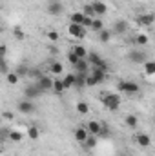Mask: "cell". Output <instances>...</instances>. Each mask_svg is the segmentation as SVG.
Listing matches in <instances>:
<instances>
[{
    "instance_id": "6da1fadb",
    "label": "cell",
    "mask_w": 155,
    "mask_h": 156,
    "mask_svg": "<svg viewBox=\"0 0 155 156\" xmlns=\"http://www.w3.org/2000/svg\"><path fill=\"white\" fill-rule=\"evenodd\" d=\"M100 102L108 111H117L120 105V96L115 93H104V94H100Z\"/></svg>"
},
{
    "instance_id": "7a4b0ae2",
    "label": "cell",
    "mask_w": 155,
    "mask_h": 156,
    "mask_svg": "<svg viewBox=\"0 0 155 156\" xmlns=\"http://www.w3.org/2000/svg\"><path fill=\"white\" fill-rule=\"evenodd\" d=\"M117 91L124 93V94H137V93H141V85L137 82H131V80H119Z\"/></svg>"
},
{
    "instance_id": "3957f363",
    "label": "cell",
    "mask_w": 155,
    "mask_h": 156,
    "mask_svg": "<svg viewBox=\"0 0 155 156\" xmlns=\"http://www.w3.org/2000/svg\"><path fill=\"white\" fill-rule=\"evenodd\" d=\"M106 75H108V71H102V69L91 67V73L88 75L86 85H88V87H95V85H99L100 82H104V80H106Z\"/></svg>"
},
{
    "instance_id": "277c9868",
    "label": "cell",
    "mask_w": 155,
    "mask_h": 156,
    "mask_svg": "<svg viewBox=\"0 0 155 156\" xmlns=\"http://www.w3.org/2000/svg\"><path fill=\"white\" fill-rule=\"evenodd\" d=\"M42 93H46L42 87L39 85V82H35V83H29L26 89H24V96L28 98V100H35V98H39Z\"/></svg>"
},
{
    "instance_id": "5b68a950",
    "label": "cell",
    "mask_w": 155,
    "mask_h": 156,
    "mask_svg": "<svg viewBox=\"0 0 155 156\" xmlns=\"http://www.w3.org/2000/svg\"><path fill=\"white\" fill-rule=\"evenodd\" d=\"M128 60L131 64H146L148 62V56H146V53L142 49H131L128 53Z\"/></svg>"
},
{
    "instance_id": "8992f818",
    "label": "cell",
    "mask_w": 155,
    "mask_h": 156,
    "mask_svg": "<svg viewBox=\"0 0 155 156\" xmlns=\"http://www.w3.org/2000/svg\"><path fill=\"white\" fill-rule=\"evenodd\" d=\"M17 109H18V113H22V115H31V113L35 111V104H33V100L24 98V100H20V102L17 104Z\"/></svg>"
},
{
    "instance_id": "52a82bcc",
    "label": "cell",
    "mask_w": 155,
    "mask_h": 156,
    "mask_svg": "<svg viewBox=\"0 0 155 156\" xmlns=\"http://www.w3.org/2000/svg\"><path fill=\"white\" fill-rule=\"evenodd\" d=\"M68 33H70L73 38H84V37H86V27L80 26V24H71V22H70Z\"/></svg>"
},
{
    "instance_id": "ba28073f",
    "label": "cell",
    "mask_w": 155,
    "mask_h": 156,
    "mask_svg": "<svg viewBox=\"0 0 155 156\" xmlns=\"http://www.w3.org/2000/svg\"><path fill=\"white\" fill-rule=\"evenodd\" d=\"M62 11H64V5H62L60 0H51V2L47 4V13H49V15L59 16V15H62Z\"/></svg>"
},
{
    "instance_id": "9c48e42d",
    "label": "cell",
    "mask_w": 155,
    "mask_h": 156,
    "mask_svg": "<svg viewBox=\"0 0 155 156\" xmlns=\"http://www.w3.org/2000/svg\"><path fill=\"white\" fill-rule=\"evenodd\" d=\"M135 20H137L139 26H146V27H148V26H152L155 22V15L153 13H142V15H139Z\"/></svg>"
},
{
    "instance_id": "30bf717a",
    "label": "cell",
    "mask_w": 155,
    "mask_h": 156,
    "mask_svg": "<svg viewBox=\"0 0 155 156\" xmlns=\"http://www.w3.org/2000/svg\"><path fill=\"white\" fill-rule=\"evenodd\" d=\"M128 29H130V24H128V20H117L115 24H113V33L115 35H126L128 33Z\"/></svg>"
},
{
    "instance_id": "8fae6325",
    "label": "cell",
    "mask_w": 155,
    "mask_h": 156,
    "mask_svg": "<svg viewBox=\"0 0 155 156\" xmlns=\"http://www.w3.org/2000/svg\"><path fill=\"white\" fill-rule=\"evenodd\" d=\"M86 129H88V133H89V134L99 136V134H100V131H102V125H100L97 120H89V122L86 123Z\"/></svg>"
},
{
    "instance_id": "7c38bea8",
    "label": "cell",
    "mask_w": 155,
    "mask_h": 156,
    "mask_svg": "<svg viewBox=\"0 0 155 156\" xmlns=\"http://www.w3.org/2000/svg\"><path fill=\"white\" fill-rule=\"evenodd\" d=\"M73 136H75V140H77L78 144H84V142L88 140L89 133H88V129H86V127H77V129L73 131Z\"/></svg>"
},
{
    "instance_id": "4fadbf2b",
    "label": "cell",
    "mask_w": 155,
    "mask_h": 156,
    "mask_svg": "<svg viewBox=\"0 0 155 156\" xmlns=\"http://www.w3.org/2000/svg\"><path fill=\"white\" fill-rule=\"evenodd\" d=\"M135 142L139 144V147H150L152 145V138L148 136V134H144V133H139V134H135Z\"/></svg>"
},
{
    "instance_id": "5bb4252c",
    "label": "cell",
    "mask_w": 155,
    "mask_h": 156,
    "mask_svg": "<svg viewBox=\"0 0 155 156\" xmlns=\"http://www.w3.org/2000/svg\"><path fill=\"white\" fill-rule=\"evenodd\" d=\"M37 82H39V85L44 89V91H53V82H55L53 78H49V76H46V75H42V76L37 80Z\"/></svg>"
},
{
    "instance_id": "9a60e30c",
    "label": "cell",
    "mask_w": 155,
    "mask_h": 156,
    "mask_svg": "<svg viewBox=\"0 0 155 156\" xmlns=\"http://www.w3.org/2000/svg\"><path fill=\"white\" fill-rule=\"evenodd\" d=\"M73 69H75V73H82V75H89V69H91V66H89V62L84 58V60H80L77 66H73Z\"/></svg>"
},
{
    "instance_id": "2e32d148",
    "label": "cell",
    "mask_w": 155,
    "mask_h": 156,
    "mask_svg": "<svg viewBox=\"0 0 155 156\" xmlns=\"http://www.w3.org/2000/svg\"><path fill=\"white\" fill-rule=\"evenodd\" d=\"M91 4H93V9H95L97 16H104V15L108 13V5H106L102 0H95V2H91Z\"/></svg>"
},
{
    "instance_id": "e0dca14e",
    "label": "cell",
    "mask_w": 155,
    "mask_h": 156,
    "mask_svg": "<svg viewBox=\"0 0 155 156\" xmlns=\"http://www.w3.org/2000/svg\"><path fill=\"white\" fill-rule=\"evenodd\" d=\"M62 82H64L66 89H71V87H75V83H77V73H68V75H64Z\"/></svg>"
},
{
    "instance_id": "ac0fdd59",
    "label": "cell",
    "mask_w": 155,
    "mask_h": 156,
    "mask_svg": "<svg viewBox=\"0 0 155 156\" xmlns=\"http://www.w3.org/2000/svg\"><path fill=\"white\" fill-rule=\"evenodd\" d=\"M62 71H64V67H62V64H60V62H51V64H49V73H51V75L60 76V75H62Z\"/></svg>"
},
{
    "instance_id": "d6986e66",
    "label": "cell",
    "mask_w": 155,
    "mask_h": 156,
    "mask_svg": "<svg viewBox=\"0 0 155 156\" xmlns=\"http://www.w3.org/2000/svg\"><path fill=\"white\" fill-rule=\"evenodd\" d=\"M64 91H66V85H64L62 78H55V82H53V93L55 94H62Z\"/></svg>"
},
{
    "instance_id": "ffe728a7",
    "label": "cell",
    "mask_w": 155,
    "mask_h": 156,
    "mask_svg": "<svg viewBox=\"0 0 155 156\" xmlns=\"http://www.w3.org/2000/svg\"><path fill=\"white\" fill-rule=\"evenodd\" d=\"M70 20H71V24H84V20H86V15L82 13V11H75V13H71V16H70Z\"/></svg>"
},
{
    "instance_id": "44dd1931",
    "label": "cell",
    "mask_w": 155,
    "mask_h": 156,
    "mask_svg": "<svg viewBox=\"0 0 155 156\" xmlns=\"http://www.w3.org/2000/svg\"><path fill=\"white\" fill-rule=\"evenodd\" d=\"M71 51L77 55L78 58H82V60H84V58H88V55H89V53H88V49H86L84 45H73V47H71Z\"/></svg>"
},
{
    "instance_id": "7402d4cb",
    "label": "cell",
    "mask_w": 155,
    "mask_h": 156,
    "mask_svg": "<svg viewBox=\"0 0 155 156\" xmlns=\"http://www.w3.org/2000/svg\"><path fill=\"white\" fill-rule=\"evenodd\" d=\"M144 66V75L146 76H153L155 75V60H148L146 64H142Z\"/></svg>"
},
{
    "instance_id": "603a6c76",
    "label": "cell",
    "mask_w": 155,
    "mask_h": 156,
    "mask_svg": "<svg viewBox=\"0 0 155 156\" xmlns=\"http://www.w3.org/2000/svg\"><path fill=\"white\" fill-rule=\"evenodd\" d=\"M86 60H88V62H89V66H91V67H95V66H99V64H100V62H102V60H104V58H100V56H99V55H97V53H89V55H88V58H86Z\"/></svg>"
},
{
    "instance_id": "cb8c5ba5",
    "label": "cell",
    "mask_w": 155,
    "mask_h": 156,
    "mask_svg": "<svg viewBox=\"0 0 155 156\" xmlns=\"http://www.w3.org/2000/svg\"><path fill=\"white\" fill-rule=\"evenodd\" d=\"M124 123H126V127L135 129V127H137V123H139V118L135 116V115H128V116L124 118Z\"/></svg>"
},
{
    "instance_id": "d4e9b609",
    "label": "cell",
    "mask_w": 155,
    "mask_h": 156,
    "mask_svg": "<svg viewBox=\"0 0 155 156\" xmlns=\"http://www.w3.org/2000/svg\"><path fill=\"white\" fill-rule=\"evenodd\" d=\"M82 13H84L86 16H89V18H95V16H97V13H95V9H93V4L82 5Z\"/></svg>"
},
{
    "instance_id": "484cf974",
    "label": "cell",
    "mask_w": 155,
    "mask_h": 156,
    "mask_svg": "<svg viewBox=\"0 0 155 156\" xmlns=\"http://www.w3.org/2000/svg\"><path fill=\"white\" fill-rule=\"evenodd\" d=\"M82 145H84L86 149H95V147H97V136L89 134V136H88V140H86V142H84Z\"/></svg>"
},
{
    "instance_id": "4316f807",
    "label": "cell",
    "mask_w": 155,
    "mask_h": 156,
    "mask_svg": "<svg viewBox=\"0 0 155 156\" xmlns=\"http://www.w3.org/2000/svg\"><path fill=\"white\" fill-rule=\"evenodd\" d=\"M112 35H113L112 31H108V29H102V31L99 33V40H100L102 44H106V42H110V40H112Z\"/></svg>"
},
{
    "instance_id": "83f0119b",
    "label": "cell",
    "mask_w": 155,
    "mask_h": 156,
    "mask_svg": "<svg viewBox=\"0 0 155 156\" xmlns=\"http://www.w3.org/2000/svg\"><path fill=\"white\" fill-rule=\"evenodd\" d=\"M28 136H29L31 140H37V138L40 136L39 127H35V125H29V127H28Z\"/></svg>"
},
{
    "instance_id": "f1b7e54d",
    "label": "cell",
    "mask_w": 155,
    "mask_h": 156,
    "mask_svg": "<svg viewBox=\"0 0 155 156\" xmlns=\"http://www.w3.org/2000/svg\"><path fill=\"white\" fill-rule=\"evenodd\" d=\"M75 107H77V113H78V115H88V113H89V105H88L86 102H78Z\"/></svg>"
},
{
    "instance_id": "f546056e",
    "label": "cell",
    "mask_w": 155,
    "mask_h": 156,
    "mask_svg": "<svg viewBox=\"0 0 155 156\" xmlns=\"http://www.w3.org/2000/svg\"><path fill=\"white\" fill-rule=\"evenodd\" d=\"M148 42H150L148 35H142V33H141V35H137V37H135V44H137V45H141V47H142V45H148Z\"/></svg>"
},
{
    "instance_id": "4dcf8cb0",
    "label": "cell",
    "mask_w": 155,
    "mask_h": 156,
    "mask_svg": "<svg viewBox=\"0 0 155 156\" xmlns=\"http://www.w3.org/2000/svg\"><path fill=\"white\" fill-rule=\"evenodd\" d=\"M89 29H93V31L100 33V31L104 29V24H102V20H99V18H93V24H91V27H89Z\"/></svg>"
},
{
    "instance_id": "1f68e13d",
    "label": "cell",
    "mask_w": 155,
    "mask_h": 156,
    "mask_svg": "<svg viewBox=\"0 0 155 156\" xmlns=\"http://www.w3.org/2000/svg\"><path fill=\"white\" fill-rule=\"evenodd\" d=\"M18 73H17V71H13V73H7V75H6V80H7V83H11V85H15V83H17V82H18Z\"/></svg>"
},
{
    "instance_id": "d6a6232c",
    "label": "cell",
    "mask_w": 155,
    "mask_h": 156,
    "mask_svg": "<svg viewBox=\"0 0 155 156\" xmlns=\"http://www.w3.org/2000/svg\"><path fill=\"white\" fill-rule=\"evenodd\" d=\"M22 138H24V134H22L20 131H11V133H9V140H11V142H20Z\"/></svg>"
},
{
    "instance_id": "836d02e7",
    "label": "cell",
    "mask_w": 155,
    "mask_h": 156,
    "mask_svg": "<svg viewBox=\"0 0 155 156\" xmlns=\"http://www.w3.org/2000/svg\"><path fill=\"white\" fill-rule=\"evenodd\" d=\"M86 80H88V75L77 73V83H75V87H84L86 85Z\"/></svg>"
},
{
    "instance_id": "e575fe53",
    "label": "cell",
    "mask_w": 155,
    "mask_h": 156,
    "mask_svg": "<svg viewBox=\"0 0 155 156\" xmlns=\"http://www.w3.org/2000/svg\"><path fill=\"white\" fill-rule=\"evenodd\" d=\"M80 60H82V58H78V56L75 55V53H73V51H70V53H68V62H70L71 66H77Z\"/></svg>"
},
{
    "instance_id": "d590c367",
    "label": "cell",
    "mask_w": 155,
    "mask_h": 156,
    "mask_svg": "<svg viewBox=\"0 0 155 156\" xmlns=\"http://www.w3.org/2000/svg\"><path fill=\"white\" fill-rule=\"evenodd\" d=\"M13 35H15V38H17V40H24V38H26V35H24L22 27H18V26L13 29Z\"/></svg>"
},
{
    "instance_id": "8d00e7d4",
    "label": "cell",
    "mask_w": 155,
    "mask_h": 156,
    "mask_svg": "<svg viewBox=\"0 0 155 156\" xmlns=\"http://www.w3.org/2000/svg\"><path fill=\"white\" fill-rule=\"evenodd\" d=\"M46 37L51 40V42H59V38H60V35H59L57 31H47V33H46Z\"/></svg>"
},
{
    "instance_id": "74e56055",
    "label": "cell",
    "mask_w": 155,
    "mask_h": 156,
    "mask_svg": "<svg viewBox=\"0 0 155 156\" xmlns=\"http://www.w3.org/2000/svg\"><path fill=\"white\" fill-rule=\"evenodd\" d=\"M28 76H33V78H40L42 76V73H40L39 69H29V75Z\"/></svg>"
},
{
    "instance_id": "f35d334b",
    "label": "cell",
    "mask_w": 155,
    "mask_h": 156,
    "mask_svg": "<svg viewBox=\"0 0 155 156\" xmlns=\"http://www.w3.org/2000/svg\"><path fill=\"white\" fill-rule=\"evenodd\" d=\"M2 75H4V76L7 75V62H6V60H2Z\"/></svg>"
},
{
    "instance_id": "ab89813d",
    "label": "cell",
    "mask_w": 155,
    "mask_h": 156,
    "mask_svg": "<svg viewBox=\"0 0 155 156\" xmlns=\"http://www.w3.org/2000/svg\"><path fill=\"white\" fill-rule=\"evenodd\" d=\"M4 118H6V120H11L13 115H11V113H4Z\"/></svg>"
},
{
    "instance_id": "60d3db41",
    "label": "cell",
    "mask_w": 155,
    "mask_h": 156,
    "mask_svg": "<svg viewBox=\"0 0 155 156\" xmlns=\"http://www.w3.org/2000/svg\"><path fill=\"white\" fill-rule=\"evenodd\" d=\"M0 51H2V55H6V53H7V47H6V45H2V47H0Z\"/></svg>"
},
{
    "instance_id": "b9f144b4",
    "label": "cell",
    "mask_w": 155,
    "mask_h": 156,
    "mask_svg": "<svg viewBox=\"0 0 155 156\" xmlns=\"http://www.w3.org/2000/svg\"><path fill=\"white\" fill-rule=\"evenodd\" d=\"M153 125H155V118H153Z\"/></svg>"
}]
</instances>
